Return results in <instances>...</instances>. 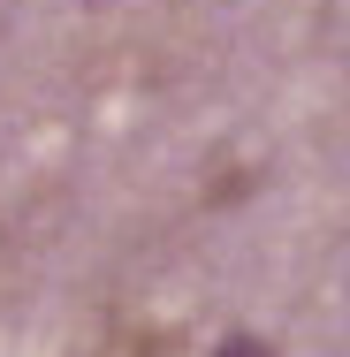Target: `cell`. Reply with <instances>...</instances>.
<instances>
[{"label":"cell","instance_id":"1","mask_svg":"<svg viewBox=\"0 0 350 357\" xmlns=\"http://www.w3.org/2000/svg\"><path fill=\"white\" fill-rule=\"evenodd\" d=\"M213 357H275V350H267L259 335H228V342H221V350H213Z\"/></svg>","mask_w":350,"mask_h":357}]
</instances>
